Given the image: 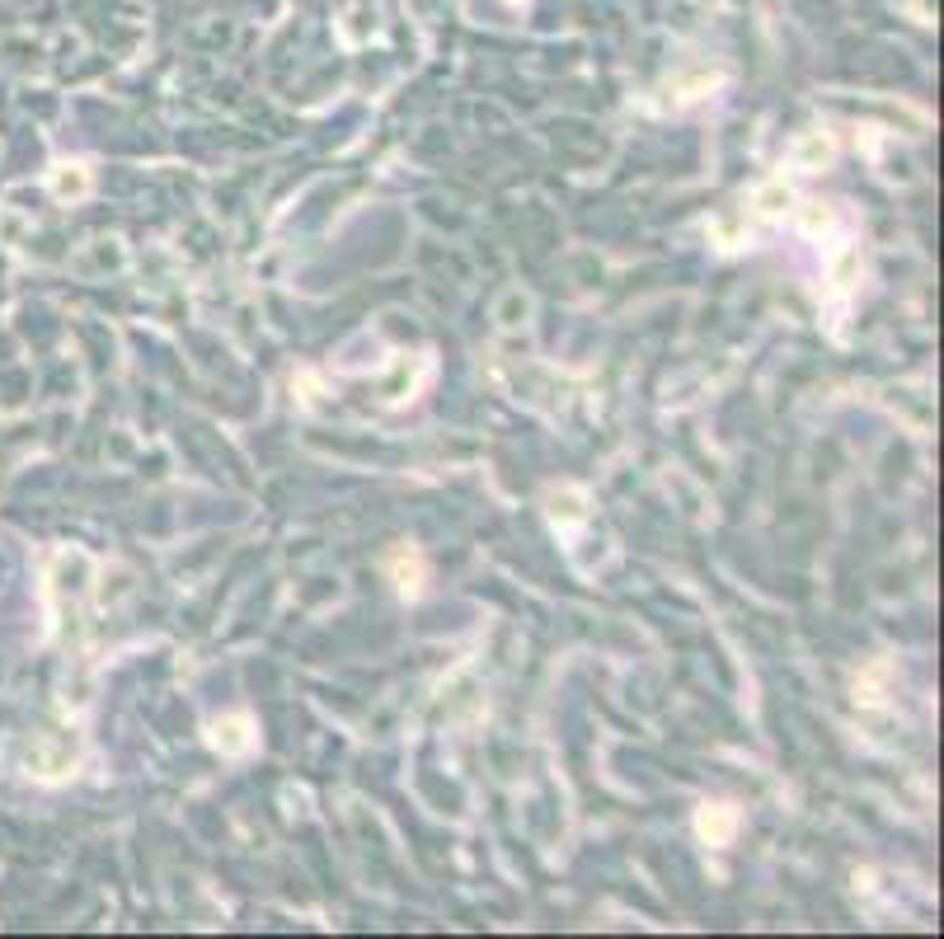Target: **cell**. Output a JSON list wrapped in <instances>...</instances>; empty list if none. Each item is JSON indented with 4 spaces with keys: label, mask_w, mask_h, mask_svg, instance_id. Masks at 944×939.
<instances>
[{
    "label": "cell",
    "mask_w": 944,
    "mask_h": 939,
    "mask_svg": "<svg viewBox=\"0 0 944 939\" xmlns=\"http://www.w3.org/2000/svg\"><path fill=\"white\" fill-rule=\"evenodd\" d=\"M390 569H395V583H400L404 597H414L418 583H423V564H418V555H409V550H400V555L390 559Z\"/></svg>",
    "instance_id": "6da1fadb"
},
{
    "label": "cell",
    "mask_w": 944,
    "mask_h": 939,
    "mask_svg": "<svg viewBox=\"0 0 944 939\" xmlns=\"http://www.w3.org/2000/svg\"><path fill=\"white\" fill-rule=\"evenodd\" d=\"M733 822H738V817H733V808H724V803H719V808H705V813H700V836H710V841H728Z\"/></svg>",
    "instance_id": "7a4b0ae2"
}]
</instances>
